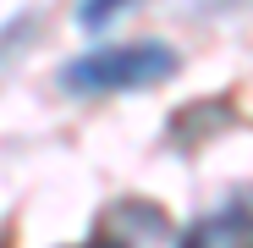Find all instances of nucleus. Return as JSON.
<instances>
[{"mask_svg": "<svg viewBox=\"0 0 253 248\" xmlns=\"http://www.w3.org/2000/svg\"><path fill=\"white\" fill-rule=\"evenodd\" d=\"M182 66V55L160 39H132V45H99L61 66V83L72 94H138L149 83H165Z\"/></svg>", "mask_w": 253, "mask_h": 248, "instance_id": "obj_1", "label": "nucleus"}, {"mask_svg": "<svg viewBox=\"0 0 253 248\" xmlns=\"http://www.w3.org/2000/svg\"><path fill=\"white\" fill-rule=\"evenodd\" d=\"M176 248H253V198H231L220 210L198 215Z\"/></svg>", "mask_w": 253, "mask_h": 248, "instance_id": "obj_2", "label": "nucleus"}, {"mask_svg": "<svg viewBox=\"0 0 253 248\" xmlns=\"http://www.w3.org/2000/svg\"><path fill=\"white\" fill-rule=\"evenodd\" d=\"M132 6H138V0H83V6H77V22L88 28V33H99L105 22H116L121 11H132Z\"/></svg>", "mask_w": 253, "mask_h": 248, "instance_id": "obj_3", "label": "nucleus"}, {"mask_svg": "<svg viewBox=\"0 0 253 248\" xmlns=\"http://www.w3.org/2000/svg\"><path fill=\"white\" fill-rule=\"evenodd\" d=\"M88 248H121V243H116V237L105 232V237H99V243H88Z\"/></svg>", "mask_w": 253, "mask_h": 248, "instance_id": "obj_4", "label": "nucleus"}]
</instances>
